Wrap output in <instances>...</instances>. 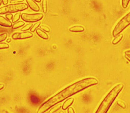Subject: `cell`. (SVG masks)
Instances as JSON below:
<instances>
[{
  "mask_svg": "<svg viewBox=\"0 0 130 113\" xmlns=\"http://www.w3.org/2000/svg\"><path fill=\"white\" fill-rule=\"evenodd\" d=\"M40 28L41 29L45 31L46 32H49L50 31V29L49 27L46 25H42L40 26Z\"/></svg>",
  "mask_w": 130,
  "mask_h": 113,
  "instance_id": "603a6c76",
  "label": "cell"
},
{
  "mask_svg": "<svg viewBox=\"0 0 130 113\" xmlns=\"http://www.w3.org/2000/svg\"><path fill=\"white\" fill-rule=\"evenodd\" d=\"M130 25V12L123 17L117 23L112 32L113 37L121 34V32Z\"/></svg>",
  "mask_w": 130,
  "mask_h": 113,
  "instance_id": "277c9868",
  "label": "cell"
},
{
  "mask_svg": "<svg viewBox=\"0 0 130 113\" xmlns=\"http://www.w3.org/2000/svg\"><path fill=\"white\" fill-rule=\"evenodd\" d=\"M117 103L118 106H120L123 109H125L126 107V104L121 101H118L117 102Z\"/></svg>",
  "mask_w": 130,
  "mask_h": 113,
  "instance_id": "d6986e66",
  "label": "cell"
},
{
  "mask_svg": "<svg viewBox=\"0 0 130 113\" xmlns=\"http://www.w3.org/2000/svg\"><path fill=\"white\" fill-rule=\"evenodd\" d=\"M25 23L23 21H20L16 23H14L12 26V29H18L21 26L24 25Z\"/></svg>",
  "mask_w": 130,
  "mask_h": 113,
  "instance_id": "5bb4252c",
  "label": "cell"
},
{
  "mask_svg": "<svg viewBox=\"0 0 130 113\" xmlns=\"http://www.w3.org/2000/svg\"><path fill=\"white\" fill-rule=\"evenodd\" d=\"M34 1L36 2H39H39L41 1V0H34Z\"/></svg>",
  "mask_w": 130,
  "mask_h": 113,
  "instance_id": "1f68e13d",
  "label": "cell"
},
{
  "mask_svg": "<svg viewBox=\"0 0 130 113\" xmlns=\"http://www.w3.org/2000/svg\"><path fill=\"white\" fill-rule=\"evenodd\" d=\"M84 27L80 25L73 26L69 29V31L73 32H84Z\"/></svg>",
  "mask_w": 130,
  "mask_h": 113,
  "instance_id": "9c48e42d",
  "label": "cell"
},
{
  "mask_svg": "<svg viewBox=\"0 0 130 113\" xmlns=\"http://www.w3.org/2000/svg\"><path fill=\"white\" fill-rule=\"evenodd\" d=\"M6 18L8 20H10L12 19L13 17V14H7L6 15Z\"/></svg>",
  "mask_w": 130,
  "mask_h": 113,
  "instance_id": "d4e9b609",
  "label": "cell"
},
{
  "mask_svg": "<svg viewBox=\"0 0 130 113\" xmlns=\"http://www.w3.org/2000/svg\"><path fill=\"white\" fill-rule=\"evenodd\" d=\"M57 113H64V112L62 111H59V112H58Z\"/></svg>",
  "mask_w": 130,
  "mask_h": 113,
  "instance_id": "d6a6232c",
  "label": "cell"
},
{
  "mask_svg": "<svg viewBox=\"0 0 130 113\" xmlns=\"http://www.w3.org/2000/svg\"><path fill=\"white\" fill-rule=\"evenodd\" d=\"M123 35L122 34H119L118 35L115 37L113 40L112 41V43L113 44L116 45L118 44L123 39Z\"/></svg>",
  "mask_w": 130,
  "mask_h": 113,
  "instance_id": "7c38bea8",
  "label": "cell"
},
{
  "mask_svg": "<svg viewBox=\"0 0 130 113\" xmlns=\"http://www.w3.org/2000/svg\"><path fill=\"white\" fill-rule=\"evenodd\" d=\"M11 41V39L10 38L8 39L7 40V42H10Z\"/></svg>",
  "mask_w": 130,
  "mask_h": 113,
  "instance_id": "4dcf8cb0",
  "label": "cell"
},
{
  "mask_svg": "<svg viewBox=\"0 0 130 113\" xmlns=\"http://www.w3.org/2000/svg\"><path fill=\"white\" fill-rule=\"evenodd\" d=\"M32 24L31 23L27 24L21 29V30L23 31V32H25V31H27V30H29L30 28H32Z\"/></svg>",
  "mask_w": 130,
  "mask_h": 113,
  "instance_id": "e0dca14e",
  "label": "cell"
},
{
  "mask_svg": "<svg viewBox=\"0 0 130 113\" xmlns=\"http://www.w3.org/2000/svg\"><path fill=\"white\" fill-rule=\"evenodd\" d=\"M24 0H11L10 1V3L11 4H18L23 2Z\"/></svg>",
  "mask_w": 130,
  "mask_h": 113,
  "instance_id": "cb8c5ba5",
  "label": "cell"
},
{
  "mask_svg": "<svg viewBox=\"0 0 130 113\" xmlns=\"http://www.w3.org/2000/svg\"><path fill=\"white\" fill-rule=\"evenodd\" d=\"M43 15L42 13L28 14L23 13L21 14V19L27 22H38L42 19Z\"/></svg>",
  "mask_w": 130,
  "mask_h": 113,
  "instance_id": "5b68a950",
  "label": "cell"
},
{
  "mask_svg": "<svg viewBox=\"0 0 130 113\" xmlns=\"http://www.w3.org/2000/svg\"><path fill=\"white\" fill-rule=\"evenodd\" d=\"M68 113H75L74 110L72 107H69L67 110Z\"/></svg>",
  "mask_w": 130,
  "mask_h": 113,
  "instance_id": "484cf974",
  "label": "cell"
},
{
  "mask_svg": "<svg viewBox=\"0 0 130 113\" xmlns=\"http://www.w3.org/2000/svg\"><path fill=\"white\" fill-rule=\"evenodd\" d=\"M2 3V1L1 0H0V6L1 5Z\"/></svg>",
  "mask_w": 130,
  "mask_h": 113,
  "instance_id": "836d02e7",
  "label": "cell"
},
{
  "mask_svg": "<svg viewBox=\"0 0 130 113\" xmlns=\"http://www.w3.org/2000/svg\"><path fill=\"white\" fill-rule=\"evenodd\" d=\"M130 0H122V5L124 8H126L128 7Z\"/></svg>",
  "mask_w": 130,
  "mask_h": 113,
  "instance_id": "ffe728a7",
  "label": "cell"
},
{
  "mask_svg": "<svg viewBox=\"0 0 130 113\" xmlns=\"http://www.w3.org/2000/svg\"><path fill=\"white\" fill-rule=\"evenodd\" d=\"M3 4L4 5H6L8 3V0H1Z\"/></svg>",
  "mask_w": 130,
  "mask_h": 113,
  "instance_id": "83f0119b",
  "label": "cell"
},
{
  "mask_svg": "<svg viewBox=\"0 0 130 113\" xmlns=\"http://www.w3.org/2000/svg\"><path fill=\"white\" fill-rule=\"evenodd\" d=\"M36 32L39 37L43 39H48L49 37L48 34L42 30L39 29H37L36 30Z\"/></svg>",
  "mask_w": 130,
  "mask_h": 113,
  "instance_id": "30bf717a",
  "label": "cell"
},
{
  "mask_svg": "<svg viewBox=\"0 0 130 113\" xmlns=\"http://www.w3.org/2000/svg\"><path fill=\"white\" fill-rule=\"evenodd\" d=\"M4 84H0V90L4 89Z\"/></svg>",
  "mask_w": 130,
  "mask_h": 113,
  "instance_id": "f1b7e54d",
  "label": "cell"
},
{
  "mask_svg": "<svg viewBox=\"0 0 130 113\" xmlns=\"http://www.w3.org/2000/svg\"><path fill=\"white\" fill-rule=\"evenodd\" d=\"M0 25L5 27H11L12 24L10 20L2 16H0Z\"/></svg>",
  "mask_w": 130,
  "mask_h": 113,
  "instance_id": "ba28073f",
  "label": "cell"
},
{
  "mask_svg": "<svg viewBox=\"0 0 130 113\" xmlns=\"http://www.w3.org/2000/svg\"><path fill=\"white\" fill-rule=\"evenodd\" d=\"M42 9L44 13H47V2L46 0H43L42 2Z\"/></svg>",
  "mask_w": 130,
  "mask_h": 113,
  "instance_id": "9a60e30c",
  "label": "cell"
},
{
  "mask_svg": "<svg viewBox=\"0 0 130 113\" xmlns=\"http://www.w3.org/2000/svg\"><path fill=\"white\" fill-rule=\"evenodd\" d=\"M7 33H4L0 34V42L4 41L7 38Z\"/></svg>",
  "mask_w": 130,
  "mask_h": 113,
  "instance_id": "7402d4cb",
  "label": "cell"
},
{
  "mask_svg": "<svg viewBox=\"0 0 130 113\" xmlns=\"http://www.w3.org/2000/svg\"><path fill=\"white\" fill-rule=\"evenodd\" d=\"M41 22H37L30 29V31L32 32H35V30H37V28L39 26Z\"/></svg>",
  "mask_w": 130,
  "mask_h": 113,
  "instance_id": "ac0fdd59",
  "label": "cell"
},
{
  "mask_svg": "<svg viewBox=\"0 0 130 113\" xmlns=\"http://www.w3.org/2000/svg\"><path fill=\"white\" fill-rule=\"evenodd\" d=\"M28 8V5L25 3L10 4L0 8V14L17 13L25 10Z\"/></svg>",
  "mask_w": 130,
  "mask_h": 113,
  "instance_id": "3957f363",
  "label": "cell"
},
{
  "mask_svg": "<svg viewBox=\"0 0 130 113\" xmlns=\"http://www.w3.org/2000/svg\"><path fill=\"white\" fill-rule=\"evenodd\" d=\"M9 47V45L4 42L0 43V49H6Z\"/></svg>",
  "mask_w": 130,
  "mask_h": 113,
  "instance_id": "44dd1931",
  "label": "cell"
},
{
  "mask_svg": "<svg viewBox=\"0 0 130 113\" xmlns=\"http://www.w3.org/2000/svg\"><path fill=\"white\" fill-rule=\"evenodd\" d=\"M73 101H74V99H73V98H72L67 100L64 103L63 105H62V109L63 110L67 109L73 103Z\"/></svg>",
  "mask_w": 130,
  "mask_h": 113,
  "instance_id": "8fae6325",
  "label": "cell"
},
{
  "mask_svg": "<svg viewBox=\"0 0 130 113\" xmlns=\"http://www.w3.org/2000/svg\"><path fill=\"white\" fill-rule=\"evenodd\" d=\"M33 36V34L29 32H23L14 33L12 36V39H24L31 38Z\"/></svg>",
  "mask_w": 130,
  "mask_h": 113,
  "instance_id": "8992f818",
  "label": "cell"
},
{
  "mask_svg": "<svg viewBox=\"0 0 130 113\" xmlns=\"http://www.w3.org/2000/svg\"><path fill=\"white\" fill-rule=\"evenodd\" d=\"M21 16V13L20 12H18L13 17V19H12V21L13 23H15L19 20L20 19Z\"/></svg>",
  "mask_w": 130,
  "mask_h": 113,
  "instance_id": "2e32d148",
  "label": "cell"
},
{
  "mask_svg": "<svg viewBox=\"0 0 130 113\" xmlns=\"http://www.w3.org/2000/svg\"><path fill=\"white\" fill-rule=\"evenodd\" d=\"M124 56H125V58L126 59V60L130 63V55L125 54Z\"/></svg>",
  "mask_w": 130,
  "mask_h": 113,
  "instance_id": "4316f807",
  "label": "cell"
},
{
  "mask_svg": "<svg viewBox=\"0 0 130 113\" xmlns=\"http://www.w3.org/2000/svg\"><path fill=\"white\" fill-rule=\"evenodd\" d=\"M124 85L119 84L115 86L105 96L95 113H107L111 106L123 88Z\"/></svg>",
  "mask_w": 130,
  "mask_h": 113,
  "instance_id": "7a4b0ae2",
  "label": "cell"
},
{
  "mask_svg": "<svg viewBox=\"0 0 130 113\" xmlns=\"http://www.w3.org/2000/svg\"><path fill=\"white\" fill-rule=\"evenodd\" d=\"M62 104L61 103H58L53 107L49 111V113H54L58 111L61 107Z\"/></svg>",
  "mask_w": 130,
  "mask_h": 113,
  "instance_id": "4fadbf2b",
  "label": "cell"
},
{
  "mask_svg": "<svg viewBox=\"0 0 130 113\" xmlns=\"http://www.w3.org/2000/svg\"><path fill=\"white\" fill-rule=\"evenodd\" d=\"M98 83V81L93 77H88L78 81L69 86L42 104L37 110V113L45 112L65 99Z\"/></svg>",
  "mask_w": 130,
  "mask_h": 113,
  "instance_id": "6da1fadb",
  "label": "cell"
},
{
  "mask_svg": "<svg viewBox=\"0 0 130 113\" xmlns=\"http://www.w3.org/2000/svg\"><path fill=\"white\" fill-rule=\"evenodd\" d=\"M27 5L34 11L38 12L40 11L39 6L34 0H26Z\"/></svg>",
  "mask_w": 130,
  "mask_h": 113,
  "instance_id": "52a82bcc",
  "label": "cell"
},
{
  "mask_svg": "<svg viewBox=\"0 0 130 113\" xmlns=\"http://www.w3.org/2000/svg\"><path fill=\"white\" fill-rule=\"evenodd\" d=\"M125 54H129L130 55V50H127L125 52Z\"/></svg>",
  "mask_w": 130,
  "mask_h": 113,
  "instance_id": "f546056e",
  "label": "cell"
}]
</instances>
